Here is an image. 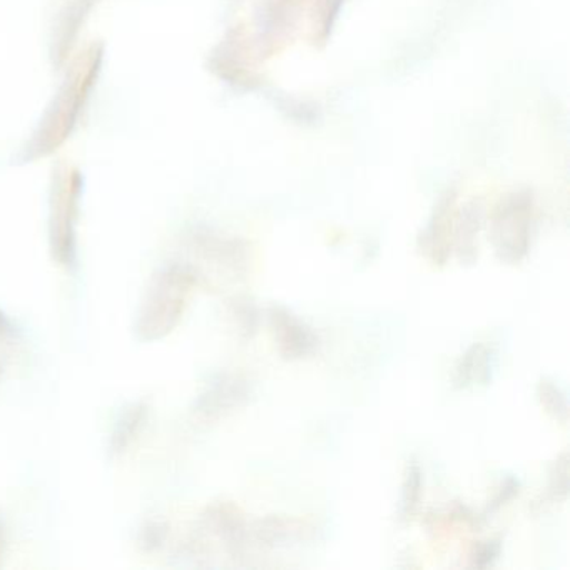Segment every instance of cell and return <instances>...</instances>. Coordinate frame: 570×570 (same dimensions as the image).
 <instances>
[{"mask_svg": "<svg viewBox=\"0 0 570 570\" xmlns=\"http://www.w3.org/2000/svg\"><path fill=\"white\" fill-rule=\"evenodd\" d=\"M537 395H539L540 405L546 409V412L552 416L557 422L566 423L569 419V405H567L566 395L562 390L550 382L549 379H542L537 385Z\"/></svg>", "mask_w": 570, "mask_h": 570, "instance_id": "3957f363", "label": "cell"}, {"mask_svg": "<svg viewBox=\"0 0 570 570\" xmlns=\"http://www.w3.org/2000/svg\"><path fill=\"white\" fill-rule=\"evenodd\" d=\"M500 552V543L495 542V540H489V542L480 543L473 549V552L470 553V566L473 567H485L499 556Z\"/></svg>", "mask_w": 570, "mask_h": 570, "instance_id": "8992f818", "label": "cell"}, {"mask_svg": "<svg viewBox=\"0 0 570 570\" xmlns=\"http://www.w3.org/2000/svg\"><path fill=\"white\" fill-rule=\"evenodd\" d=\"M269 323L283 358L298 360L315 352L318 336L295 313L282 305L269 308Z\"/></svg>", "mask_w": 570, "mask_h": 570, "instance_id": "6da1fadb", "label": "cell"}, {"mask_svg": "<svg viewBox=\"0 0 570 570\" xmlns=\"http://www.w3.org/2000/svg\"><path fill=\"white\" fill-rule=\"evenodd\" d=\"M515 493H519V482L513 479H507L505 482H503L502 489H500V492L497 493L495 499H493L490 510H495L497 507H500L502 503H505L507 500L512 499Z\"/></svg>", "mask_w": 570, "mask_h": 570, "instance_id": "52a82bcc", "label": "cell"}, {"mask_svg": "<svg viewBox=\"0 0 570 570\" xmlns=\"http://www.w3.org/2000/svg\"><path fill=\"white\" fill-rule=\"evenodd\" d=\"M492 348L485 343H473L456 362L452 380L456 389L487 385L492 380Z\"/></svg>", "mask_w": 570, "mask_h": 570, "instance_id": "7a4b0ae2", "label": "cell"}, {"mask_svg": "<svg viewBox=\"0 0 570 570\" xmlns=\"http://www.w3.org/2000/svg\"><path fill=\"white\" fill-rule=\"evenodd\" d=\"M422 495V472L416 463L406 466L405 485H403L402 515H412Z\"/></svg>", "mask_w": 570, "mask_h": 570, "instance_id": "5b68a950", "label": "cell"}, {"mask_svg": "<svg viewBox=\"0 0 570 570\" xmlns=\"http://www.w3.org/2000/svg\"><path fill=\"white\" fill-rule=\"evenodd\" d=\"M567 490H569V459H567V452H562L550 470L549 493L546 499L560 502L566 499Z\"/></svg>", "mask_w": 570, "mask_h": 570, "instance_id": "277c9868", "label": "cell"}]
</instances>
